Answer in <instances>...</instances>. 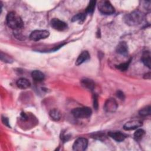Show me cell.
Returning a JSON list of instances; mask_svg holds the SVG:
<instances>
[{
	"label": "cell",
	"mask_w": 151,
	"mask_h": 151,
	"mask_svg": "<svg viewBox=\"0 0 151 151\" xmlns=\"http://www.w3.org/2000/svg\"><path fill=\"white\" fill-rule=\"evenodd\" d=\"M50 24L51 26L54 29L59 31H64L68 28V25L65 22L61 21L58 18H52L51 20Z\"/></svg>",
	"instance_id": "7"
},
{
	"label": "cell",
	"mask_w": 151,
	"mask_h": 151,
	"mask_svg": "<svg viewBox=\"0 0 151 151\" xmlns=\"http://www.w3.org/2000/svg\"><path fill=\"white\" fill-rule=\"evenodd\" d=\"M69 136L68 134H65L64 133L61 134V139L64 142H67L69 139Z\"/></svg>",
	"instance_id": "27"
},
{
	"label": "cell",
	"mask_w": 151,
	"mask_h": 151,
	"mask_svg": "<svg viewBox=\"0 0 151 151\" xmlns=\"http://www.w3.org/2000/svg\"><path fill=\"white\" fill-rule=\"evenodd\" d=\"M81 83L84 87L87 88L90 90H93L95 87V84L94 81L88 78L82 79L81 81Z\"/></svg>",
	"instance_id": "15"
},
{
	"label": "cell",
	"mask_w": 151,
	"mask_h": 151,
	"mask_svg": "<svg viewBox=\"0 0 151 151\" xmlns=\"http://www.w3.org/2000/svg\"><path fill=\"white\" fill-rule=\"evenodd\" d=\"M96 1H90L88 3V5L86 8V12L88 14H92L95 8V5H96Z\"/></svg>",
	"instance_id": "20"
},
{
	"label": "cell",
	"mask_w": 151,
	"mask_h": 151,
	"mask_svg": "<svg viewBox=\"0 0 151 151\" xmlns=\"http://www.w3.org/2000/svg\"><path fill=\"white\" fill-rule=\"evenodd\" d=\"M32 78L36 81H41L44 80L45 76L44 73L39 70H34L31 73Z\"/></svg>",
	"instance_id": "16"
},
{
	"label": "cell",
	"mask_w": 151,
	"mask_h": 151,
	"mask_svg": "<svg viewBox=\"0 0 151 151\" xmlns=\"http://www.w3.org/2000/svg\"><path fill=\"white\" fill-rule=\"evenodd\" d=\"M50 117L54 121H58L61 117V112L57 109H53L49 113Z\"/></svg>",
	"instance_id": "17"
},
{
	"label": "cell",
	"mask_w": 151,
	"mask_h": 151,
	"mask_svg": "<svg viewBox=\"0 0 151 151\" xmlns=\"http://www.w3.org/2000/svg\"><path fill=\"white\" fill-rule=\"evenodd\" d=\"M116 51L117 53L122 55H127L128 54V46L126 42H120L116 47Z\"/></svg>",
	"instance_id": "10"
},
{
	"label": "cell",
	"mask_w": 151,
	"mask_h": 151,
	"mask_svg": "<svg viewBox=\"0 0 151 151\" xmlns=\"http://www.w3.org/2000/svg\"><path fill=\"white\" fill-rule=\"evenodd\" d=\"M86 19V14L84 13H80V14H77V15H74L71 21L72 22H78L79 23H82Z\"/></svg>",
	"instance_id": "18"
},
{
	"label": "cell",
	"mask_w": 151,
	"mask_h": 151,
	"mask_svg": "<svg viewBox=\"0 0 151 151\" xmlns=\"http://www.w3.org/2000/svg\"><path fill=\"white\" fill-rule=\"evenodd\" d=\"M144 19V14L139 10H135L126 14L124 17L125 23L130 26H135L142 22Z\"/></svg>",
	"instance_id": "1"
},
{
	"label": "cell",
	"mask_w": 151,
	"mask_h": 151,
	"mask_svg": "<svg viewBox=\"0 0 151 151\" xmlns=\"http://www.w3.org/2000/svg\"><path fill=\"white\" fill-rule=\"evenodd\" d=\"M8 26L12 29H18L21 28L24 25V22L21 18L14 11L9 12L6 18Z\"/></svg>",
	"instance_id": "2"
},
{
	"label": "cell",
	"mask_w": 151,
	"mask_h": 151,
	"mask_svg": "<svg viewBox=\"0 0 151 151\" xmlns=\"http://www.w3.org/2000/svg\"><path fill=\"white\" fill-rule=\"evenodd\" d=\"M142 122L139 120H133L126 122L124 126L123 129L125 130H132L138 129L139 127L142 126Z\"/></svg>",
	"instance_id": "9"
},
{
	"label": "cell",
	"mask_w": 151,
	"mask_h": 151,
	"mask_svg": "<svg viewBox=\"0 0 151 151\" xmlns=\"http://www.w3.org/2000/svg\"><path fill=\"white\" fill-rule=\"evenodd\" d=\"M116 96H117V97L118 98H119V99H120V100H123L124 99V98H125V96H124V93H123L122 91H120V90H119V91H117V93H116Z\"/></svg>",
	"instance_id": "24"
},
{
	"label": "cell",
	"mask_w": 151,
	"mask_h": 151,
	"mask_svg": "<svg viewBox=\"0 0 151 151\" xmlns=\"http://www.w3.org/2000/svg\"><path fill=\"white\" fill-rule=\"evenodd\" d=\"M73 116L77 119H87L90 117L92 114V110L87 107H77L71 110Z\"/></svg>",
	"instance_id": "3"
},
{
	"label": "cell",
	"mask_w": 151,
	"mask_h": 151,
	"mask_svg": "<svg viewBox=\"0 0 151 151\" xmlns=\"http://www.w3.org/2000/svg\"><path fill=\"white\" fill-rule=\"evenodd\" d=\"M145 78H146V79H150V73H148L146 74H145Z\"/></svg>",
	"instance_id": "28"
},
{
	"label": "cell",
	"mask_w": 151,
	"mask_h": 151,
	"mask_svg": "<svg viewBox=\"0 0 151 151\" xmlns=\"http://www.w3.org/2000/svg\"><path fill=\"white\" fill-rule=\"evenodd\" d=\"M145 134V131L142 129H138L134 133V138L136 141L140 140Z\"/></svg>",
	"instance_id": "19"
},
{
	"label": "cell",
	"mask_w": 151,
	"mask_h": 151,
	"mask_svg": "<svg viewBox=\"0 0 151 151\" xmlns=\"http://www.w3.org/2000/svg\"><path fill=\"white\" fill-rule=\"evenodd\" d=\"M93 106L94 108L97 110L98 108V100H97V96L94 94V98H93Z\"/></svg>",
	"instance_id": "25"
},
{
	"label": "cell",
	"mask_w": 151,
	"mask_h": 151,
	"mask_svg": "<svg viewBox=\"0 0 151 151\" xmlns=\"http://www.w3.org/2000/svg\"><path fill=\"white\" fill-rule=\"evenodd\" d=\"M2 123H3L5 125H6V126L10 127L9 120H8V119L7 117H3V116H2Z\"/></svg>",
	"instance_id": "26"
},
{
	"label": "cell",
	"mask_w": 151,
	"mask_h": 151,
	"mask_svg": "<svg viewBox=\"0 0 151 151\" xmlns=\"http://www.w3.org/2000/svg\"><path fill=\"white\" fill-rule=\"evenodd\" d=\"M90 54L87 51H83L78 57L77 60L76 61V65H79L85 61H87L88 60L90 59Z\"/></svg>",
	"instance_id": "11"
},
{
	"label": "cell",
	"mask_w": 151,
	"mask_h": 151,
	"mask_svg": "<svg viewBox=\"0 0 151 151\" xmlns=\"http://www.w3.org/2000/svg\"><path fill=\"white\" fill-rule=\"evenodd\" d=\"M141 60L143 63L146 67H147L149 68H150V53L149 51L143 52Z\"/></svg>",
	"instance_id": "14"
},
{
	"label": "cell",
	"mask_w": 151,
	"mask_h": 151,
	"mask_svg": "<svg viewBox=\"0 0 151 151\" xmlns=\"http://www.w3.org/2000/svg\"><path fill=\"white\" fill-rule=\"evenodd\" d=\"M108 135L111 138L119 142L123 141L126 138V136L120 132H109Z\"/></svg>",
	"instance_id": "12"
},
{
	"label": "cell",
	"mask_w": 151,
	"mask_h": 151,
	"mask_svg": "<svg viewBox=\"0 0 151 151\" xmlns=\"http://www.w3.org/2000/svg\"><path fill=\"white\" fill-rule=\"evenodd\" d=\"M17 86L18 88L21 89H26L30 87L31 83L30 82L25 78H19L16 82Z\"/></svg>",
	"instance_id": "13"
},
{
	"label": "cell",
	"mask_w": 151,
	"mask_h": 151,
	"mask_svg": "<svg viewBox=\"0 0 151 151\" xmlns=\"http://www.w3.org/2000/svg\"><path fill=\"white\" fill-rule=\"evenodd\" d=\"M118 107V104L116 101L114 99H108L104 106V109L106 112L108 113H113L114 112Z\"/></svg>",
	"instance_id": "8"
},
{
	"label": "cell",
	"mask_w": 151,
	"mask_h": 151,
	"mask_svg": "<svg viewBox=\"0 0 151 151\" xmlns=\"http://www.w3.org/2000/svg\"><path fill=\"white\" fill-rule=\"evenodd\" d=\"M50 35V32L47 30H34L30 35L29 39L34 41H37L47 38Z\"/></svg>",
	"instance_id": "5"
},
{
	"label": "cell",
	"mask_w": 151,
	"mask_h": 151,
	"mask_svg": "<svg viewBox=\"0 0 151 151\" xmlns=\"http://www.w3.org/2000/svg\"><path fill=\"white\" fill-rule=\"evenodd\" d=\"M88 146V140L84 137H79L75 140L73 145V149L76 151L85 150Z\"/></svg>",
	"instance_id": "6"
},
{
	"label": "cell",
	"mask_w": 151,
	"mask_h": 151,
	"mask_svg": "<svg viewBox=\"0 0 151 151\" xmlns=\"http://www.w3.org/2000/svg\"><path fill=\"white\" fill-rule=\"evenodd\" d=\"M98 9L101 14L104 15H111L115 11L114 8L108 1H100L98 3Z\"/></svg>",
	"instance_id": "4"
},
{
	"label": "cell",
	"mask_w": 151,
	"mask_h": 151,
	"mask_svg": "<svg viewBox=\"0 0 151 151\" xmlns=\"http://www.w3.org/2000/svg\"><path fill=\"white\" fill-rule=\"evenodd\" d=\"M150 106H146L143 109H142L139 113V114L141 116H149L150 114Z\"/></svg>",
	"instance_id": "21"
},
{
	"label": "cell",
	"mask_w": 151,
	"mask_h": 151,
	"mask_svg": "<svg viewBox=\"0 0 151 151\" xmlns=\"http://www.w3.org/2000/svg\"><path fill=\"white\" fill-rule=\"evenodd\" d=\"M130 63V60L128 61V62H127V63H122V64L117 65L116 67H117V68H118L119 70H120L121 71H125L128 68Z\"/></svg>",
	"instance_id": "23"
},
{
	"label": "cell",
	"mask_w": 151,
	"mask_h": 151,
	"mask_svg": "<svg viewBox=\"0 0 151 151\" xmlns=\"http://www.w3.org/2000/svg\"><path fill=\"white\" fill-rule=\"evenodd\" d=\"M1 61L8 63H12L13 61L12 59L9 55H6V54H4L2 52H1Z\"/></svg>",
	"instance_id": "22"
}]
</instances>
